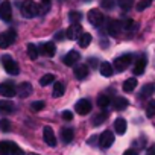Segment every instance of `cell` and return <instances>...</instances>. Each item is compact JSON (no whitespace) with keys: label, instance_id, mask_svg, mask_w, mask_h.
Returning <instances> with one entry per match:
<instances>
[{"label":"cell","instance_id":"cell-1","mask_svg":"<svg viewBox=\"0 0 155 155\" xmlns=\"http://www.w3.org/2000/svg\"><path fill=\"white\" fill-rule=\"evenodd\" d=\"M21 15L26 18H34L38 15V5L34 2V0H25L21 3Z\"/></svg>","mask_w":155,"mask_h":155},{"label":"cell","instance_id":"cell-2","mask_svg":"<svg viewBox=\"0 0 155 155\" xmlns=\"http://www.w3.org/2000/svg\"><path fill=\"white\" fill-rule=\"evenodd\" d=\"M2 65H3V68L9 73V74H18V71H20V68H18V64L15 62V59L12 58V56H9V55H2Z\"/></svg>","mask_w":155,"mask_h":155},{"label":"cell","instance_id":"cell-3","mask_svg":"<svg viewBox=\"0 0 155 155\" xmlns=\"http://www.w3.org/2000/svg\"><path fill=\"white\" fill-rule=\"evenodd\" d=\"M15 38H17V34L14 29H9V31H5L0 34V49H6L9 47L11 44L15 43Z\"/></svg>","mask_w":155,"mask_h":155},{"label":"cell","instance_id":"cell-4","mask_svg":"<svg viewBox=\"0 0 155 155\" xmlns=\"http://www.w3.org/2000/svg\"><path fill=\"white\" fill-rule=\"evenodd\" d=\"M131 61H132V56H131L129 53H125V55L116 58L114 64H111V65H113V68H116L117 71H123V70H126V68L131 65Z\"/></svg>","mask_w":155,"mask_h":155},{"label":"cell","instance_id":"cell-5","mask_svg":"<svg viewBox=\"0 0 155 155\" xmlns=\"http://www.w3.org/2000/svg\"><path fill=\"white\" fill-rule=\"evenodd\" d=\"M15 94H17V90H15V85L12 82H2L0 84V96L11 99Z\"/></svg>","mask_w":155,"mask_h":155},{"label":"cell","instance_id":"cell-6","mask_svg":"<svg viewBox=\"0 0 155 155\" xmlns=\"http://www.w3.org/2000/svg\"><path fill=\"white\" fill-rule=\"evenodd\" d=\"M12 18V6L8 0L0 3V20L3 21H11Z\"/></svg>","mask_w":155,"mask_h":155},{"label":"cell","instance_id":"cell-7","mask_svg":"<svg viewBox=\"0 0 155 155\" xmlns=\"http://www.w3.org/2000/svg\"><path fill=\"white\" fill-rule=\"evenodd\" d=\"M88 21L94 26V28H99L102 23H104V14L97 9H90L88 11V15H87Z\"/></svg>","mask_w":155,"mask_h":155},{"label":"cell","instance_id":"cell-8","mask_svg":"<svg viewBox=\"0 0 155 155\" xmlns=\"http://www.w3.org/2000/svg\"><path fill=\"white\" fill-rule=\"evenodd\" d=\"M91 102L87 101V99H81V101H78L76 105H74V110L78 114H81V116H87L90 111H91Z\"/></svg>","mask_w":155,"mask_h":155},{"label":"cell","instance_id":"cell-9","mask_svg":"<svg viewBox=\"0 0 155 155\" xmlns=\"http://www.w3.org/2000/svg\"><path fill=\"white\" fill-rule=\"evenodd\" d=\"M81 34H82V26L79 23H71L70 28L65 31V38L73 41V40H78V37H79Z\"/></svg>","mask_w":155,"mask_h":155},{"label":"cell","instance_id":"cell-10","mask_svg":"<svg viewBox=\"0 0 155 155\" xmlns=\"http://www.w3.org/2000/svg\"><path fill=\"white\" fill-rule=\"evenodd\" d=\"M114 143V134L111 131H104L99 137V144L102 149H108Z\"/></svg>","mask_w":155,"mask_h":155},{"label":"cell","instance_id":"cell-11","mask_svg":"<svg viewBox=\"0 0 155 155\" xmlns=\"http://www.w3.org/2000/svg\"><path fill=\"white\" fill-rule=\"evenodd\" d=\"M43 138H44L46 144H49L50 147L56 146V137H55V132H53V129L50 126H44V129H43Z\"/></svg>","mask_w":155,"mask_h":155},{"label":"cell","instance_id":"cell-12","mask_svg":"<svg viewBox=\"0 0 155 155\" xmlns=\"http://www.w3.org/2000/svg\"><path fill=\"white\" fill-rule=\"evenodd\" d=\"M81 59V55H79V52H76V50H70L64 58H62V62L65 64V65H68V67H71V65H74L78 61Z\"/></svg>","mask_w":155,"mask_h":155},{"label":"cell","instance_id":"cell-13","mask_svg":"<svg viewBox=\"0 0 155 155\" xmlns=\"http://www.w3.org/2000/svg\"><path fill=\"white\" fill-rule=\"evenodd\" d=\"M73 73H74V78H76V79L82 81V79H85V78L88 76V65H85V64H79V65H76Z\"/></svg>","mask_w":155,"mask_h":155},{"label":"cell","instance_id":"cell-14","mask_svg":"<svg viewBox=\"0 0 155 155\" xmlns=\"http://www.w3.org/2000/svg\"><path fill=\"white\" fill-rule=\"evenodd\" d=\"M38 52H41L44 56H49V58H52L53 55H55V52H56V47H55V44L53 43H43L41 46H40V50Z\"/></svg>","mask_w":155,"mask_h":155},{"label":"cell","instance_id":"cell-15","mask_svg":"<svg viewBox=\"0 0 155 155\" xmlns=\"http://www.w3.org/2000/svg\"><path fill=\"white\" fill-rule=\"evenodd\" d=\"M17 90V93L20 94V97H28V96H31L32 94V85H31V82H23V84H20L18 85V88H15Z\"/></svg>","mask_w":155,"mask_h":155},{"label":"cell","instance_id":"cell-16","mask_svg":"<svg viewBox=\"0 0 155 155\" xmlns=\"http://www.w3.org/2000/svg\"><path fill=\"white\" fill-rule=\"evenodd\" d=\"M128 105H129L128 99H125V97H122V96H117V97L113 101V107H114V110H117V111H122V110L128 108Z\"/></svg>","mask_w":155,"mask_h":155},{"label":"cell","instance_id":"cell-17","mask_svg":"<svg viewBox=\"0 0 155 155\" xmlns=\"http://www.w3.org/2000/svg\"><path fill=\"white\" fill-rule=\"evenodd\" d=\"M14 111V102H11L9 99L0 101V113L2 114H9Z\"/></svg>","mask_w":155,"mask_h":155},{"label":"cell","instance_id":"cell-18","mask_svg":"<svg viewBox=\"0 0 155 155\" xmlns=\"http://www.w3.org/2000/svg\"><path fill=\"white\" fill-rule=\"evenodd\" d=\"M99 68H101V74L102 76H105V78H111L113 74H114V68H113V65L110 64V62H102L101 65H99Z\"/></svg>","mask_w":155,"mask_h":155},{"label":"cell","instance_id":"cell-19","mask_svg":"<svg viewBox=\"0 0 155 155\" xmlns=\"http://www.w3.org/2000/svg\"><path fill=\"white\" fill-rule=\"evenodd\" d=\"M108 34L111 35V37H119V31H120V21H117V20H111L110 23H108Z\"/></svg>","mask_w":155,"mask_h":155},{"label":"cell","instance_id":"cell-20","mask_svg":"<svg viewBox=\"0 0 155 155\" xmlns=\"http://www.w3.org/2000/svg\"><path fill=\"white\" fill-rule=\"evenodd\" d=\"M114 129H116V132H117L119 135H123V134L126 132V120L122 119V117L116 119V122H114Z\"/></svg>","mask_w":155,"mask_h":155},{"label":"cell","instance_id":"cell-21","mask_svg":"<svg viewBox=\"0 0 155 155\" xmlns=\"http://www.w3.org/2000/svg\"><path fill=\"white\" fill-rule=\"evenodd\" d=\"M91 40L93 38L88 32H82L79 37H78V44H79V47H87V46H90Z\"/></svg>","mask_w":155,"mask_h":155},{"label":"cell","instance_id":"cell-22","mask_svg":"<svg viewBox=\"0 0 155 155\" xmlns=\"http://www.w3.org/2000/svg\"><path fill=\"white\" fill-rule=\"evenodd\" d=\"M146 64H147V61H146L144 56L138 58L137 62H135V67H134V73H135V74H143V71H144V68H146Z\"/></svg>","mask_w":155,"mask_h":155},{"label":"cell","instance_id":"cell-23","mask_svg":"<svg viewBox=\"0 0 155 155\" xmlns=\"http://www.w3.org/2000/svg\"><path fill=\"white\" fill-rule=\"evenodd\" d=\"M135 87H137V79H135V78H129V79H126V81L123 82V91H125V93L134 91Z\"/></svg>","mask_w":155,"mask_h":155},{"label":"cell","instance_id":"cell-24","mask_svg":"<svg viewBox=\"0 0 155 155\" xmlns=\"http://www.w3.org/2000/svg\"><path fill=\"white\" fill-rule=\"evenodd\" d=\"M73 137H74V132H73L71 128H64L61 131V138H62L64 143H70L73 140Z\"/></svg>","mask_w":155,"mask_h":155},{"label":"cell","instance_id":"cell-25","mask_svg":"<svg viewBox=\"0 0 155 155\" xmlns=\"http://www.w3.org/2000/svg\"><path fill=\"white\" fill-rule=\"evenodd\" d=\"M65 93V87H64V84L62 82H55V85H53V97H61L62 94Z\"/></svg>","mask_w":155,"mask_h":155},{"label":"cell","instance_id":"cell-26","mask_svg":"<svg viewBox=\"0 0 155 155\" xmlns=\"http://www.w3.org/2000/svg\"><path fill=\"white\" fill-rule=\"evenodd\" d=\"M52 82H55V74H52V73H47V74L41 76V79H40V85L41 87H46V85H49Z\"/></svg>","mask_w":155,"mask_h":155},{"label":"cell","instance_id":"cell-27","mask_svg":"<svg viewBox=\"0 0 155 155\" xmlns=\"http://www.w3.org/2000/svg\"><path fill=\"white\" fill-rule=\"evenodd\" d=\"M38 47L35 46V44H32V43H29L28 44V56L31 58V59H37L38 58Z\"/></svg>","mask_w":155,"mask_h":155},{"label":"cell","instance_id":"cell-28","mask_svg":"<svg viewBox=\"0 0 155 155\" xmlns=\"http://www.w3.org/2000/svg\"><path fill=\"white\" fill-rule=\"evenodd\" d=\"M152 93H153V84H146V85L141 88L140 96H141V97H149V96H152Z\"/></svg>","mask_w":155,"mask_h":155},{"label":"cell","instance_id":"cell-29","mask_svg":"<svg viewBox=\"0 0 155 155\" xmlns=\"http://www.w3.org/2000/svg\"><path fill=\"white\" fill-rule=\"evenodd\" d=\"M110 104H111L110 96H107V94H101V96L97 97V105H99L101 108H107Z\"/></svg>","mask_w":155,"mask_h":155},{"label":"cell","instance_id":"cell-30","mask_svg":"<svg viewBox=\"0 0 155 155\" xmlns=\"http://www.w3.org/2000/svg\"><path fill=\"white\" fill-rule=\"evenodd\" d=\"M116 3H119V6L123 11H129L134 5V0H116Z\"/></svg>","mask_w":155,"mask_h":155},{"label":"cell","instance_id":"cell-31","mask_svg":"<svg viewBox=\"0 0 155 155\" xmlns=\"http://www.w3.org/2000/svg\"><path fill=\"white\" fill-rule=\"evenodd\" d=\"M49 9H50L49 0H43V5H38V15H44V14H47Z\"/></svg>","mask_w":155,"mask_h":155},{"label":"cell","instance_id":"cell-32","mask_svg":"<svg viewBox=\"0 0 155 155\" xmlns=\"http://www.w3.org/2000/svg\"><path fill=\"white\" fill-rule=\"evenodd\" d=\"M68 20H70V23H79L82 20V14L78 12V11H71L68 14Z\"/></svg>","mask_w":155,"mask_h":155},{"label":"cell","instance_id":"cell-33","mask_svg":"<svg viewBox=\"0 0 155 155\" xmlns=\"http://www.w3.org/2000/svg\"><path fill=\"white\" fill-rule=\"evenodd\" d=\"M107 113H101V114H97V116H94V119H93V125L94 126H99V125H102L105 120H107Z\"/></svg>","mask_w":155,"mask_h":155},{"label":"cell","instance_id":"cell-34","mask_svg":"<svg viewBox=\"0 0 155 155\" xmlns=\"http://www.w3.org/2000/svg\"><path fill=\"white\" fill-rule=\"evenodd\" d=\"M9 155H25V153H23V150L15 143L11 141V144H9Z\"/></svg>","mask_w":155,"mask_h":155},{"label":"cell","instance_id":"cell-35","mask_svg":"<svg viewBox=\"0 0 155 155\" xmlns=\"http://www.w3.org/2000/svg\"><path fill=\"white\" fill-rule=\"evenodd\" d=\"M11 141H0V155H9Z\"/></svg>","mask_w":155,"mask_h":155},{"label":"cell","instance_id":"cell-36","mask_svg":"<svg viewBox=\"0 0 155 155\" xmlns=\"http://www.w3.org/2000/svg\"><path fill=\"white\" fill-rule=\"evenodd\" d=\"M153 114H155V101H149L147 110H146V116L147 117H153Z\"/></svg>","mask_w":155,"mask_h":155},{"label":"cell","instance_id":"cell-37","mask_svg":"<svg viewBox=\"0 0 155 155\" xmlns=\"http://www.w3.org/2000/svg\"><path fill=\"white\" fill-rule=\"evenodd\" d=\"M116 5V0H101V6L104 9H113Z\"/></svg>","mask_w":155,"mask_h":155},{"label":"cell","instance_id":"cell-38","mask_svg":"<svg viewBox=\"0 0 155 155\" xmlns=\"http://www.w3.org/2000/svg\"><path fill=\"white\" fill-rule=\"evenodd\" d=\"M0 129H2L3 132H8L11 129V123H9L8 119H2V120H0Z\"/></svg>","mask_w":155,"mask_h":155},{"label":"cell","instance_id":"cell-39","mask_svg":"<svg viewBox=\"0 0 155 155\" xmlns=\"http://www.w3.org/2000/svg\"><path fill=\"white\" fill-rule=\"evenodd\" d=\"M44 107H46V104H44L43 101H37V102H34V104L31 105V110H32V111H41Z\"/></svg>","mask_w":155,"mask_h":155},{"label":"cell","instance_id":"cell-40","mask_svg":"<svg viewBox=\"0 0 155 155\" xmlns=\"http://www.w3.org/2000/svg\"><path fill=\"white\" fill-rule=\"evenodd\" d=\"M149 5H150V0H141V2L137 5V11H143V9H146Z\"/></svg>","mask_w":155,"mask_h":155},{"label":"cell","instance_id":"cell-41","mask_svg":"<svg viewBox=\"0 0 155 155\" xmlns=\"http://www.w3.org/2000/svg\"><path fill=\"white\" fill-rule=\"evenodd\" d=\"M132 25H134V21L128 18V20H125V21H123V25H120V26H123V29H126V31H129V29L132 28Z\"/></svg>","mask_w":155,"mask_h":155},{"label":"cell","instance_id":"cell-42","mask_svg":"<svg viewBox=\"0 0 155 155\" xmlns=\"http://www.w3.org/2000/svg\"><path fill=\"white\" fill-rule=\"evenodd\" d=\"M62 119L67 120V122H70V120L73 119V113H71V111H64V113H62Z\"/></svg>","mask_w":155,"mask_h":155},{"label":"cell","instance_id":"cell-43","mask_svg":"<svg viewBox=\"0 0 155 155\" xmlns=\"http://www.w3.org/2000/svg\"><path fill=\"white\" fill-rule=\"evenodd\" d=\"M64 35H65V32H64V31H59V32H56V34H55V38H56L58 41H62V40L65 38Z\"/></svg>","mask_w":155,"mask_h":155},{"label":"cell","instance_id":"cell-44","mask_svg":"<svg viewBox=\"0 0 155 155\" xmlns=\"http://www.w3.org/2000/svg\"><path fill=\"white\" fill-rule=\"evenodd\" d=\"M123 155H138V152H137V149H128L123 152Z\"/></svg>","mask_w":155,"mask_h":155},{"label":"cell","instance_id":"cell-45","mask_svg":"<svg viewBox=\"0 0 155 155\" xmlns=\"http://www.w3.org/2000/svg\"><path fill=\"white\" fill-rule=\"evenodd\" d=\"M88 64H90L91 67H96V65H97V58H90V59H88Z\"/></svg>","mask_w":155,"mask_h":155},{"label":"cell","instance_id":"cell-46","mask_svg":"<svg viewBox=\"0 0 155 155\" xmlns=\"http://www.w3.org/2000/svg\"><path fill=\"white\" fill-rule=\"evenodd\" d=\"M155 153V147H149V150H147V155H153Z\"/></svg>","mask_w":155,"mask_h":155},{"label":"cell","instance_id":"cell-47","mask_svg":"<svg viewBox=\"0 0 155 155\" xmlns=\"http://www.w3.org/2000/svg\"><path fill=\"white\" fill-rule=\"evenodd\" d=\"M28 155H40V153H34V152H32V153H28Z\"/></svg>","mask_w":155,"mask_h":155},{"label":"cell","instance_id":"cell-48","mask_svg":"<svg viewBox=\"0 0 155 155\" xmlns=\"http://www.w3.org/2000/svg\"><path fill=\"white\" fill-rule=\"evenodd\" d=\"M84 2H90V0H84Z\"/></svg>","mask_w":155,"mask_h":155}]
</instances>
